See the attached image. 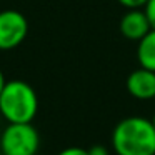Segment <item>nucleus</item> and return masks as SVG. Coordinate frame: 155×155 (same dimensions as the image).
Listing matches in <instances>:
<instances>
[{"mask_svg":"<svg viewBox=\"0 0 155 155\" xmlns=\"http://www.w3.org/2000/svg\"><path fill=\"white\" fill-rule=\"evenodd\" d=\"M38 110V98L32 85L24 80L5 82L0 92V115L8 124L32 122Z\"/></svg>","mask_w":155,"mask_h":155,"instance_id":"2","label":"nucleus"},{"mask_svg":"<svg viewBox=\"0 0 155 155\" xmlns=\"http://www.w3.org/2000/svg\"><path fill=\"white\" fill-rule=\"evenodd\" d=\"M40 148V135L32 122L8 124L0 135L2 155H37Z\"/></svg>","mask_w":155,"mask_h":155,"instance_id":"3","label":"nucleus"},{"mask_svg":"<svg viewBox=\"0 0 155 155\" xmlns=\"http://www.w3.org/2000/svg\"><path fill=\"white\" fill-rule=\"evenodd\" d=\"M112 145L117 155H155V127L143 117H127L115 125Z\"/></svg>","mask_w":155,"mask_h":155,"instance_id":"1","label":"nucleus"},{"mask_svg":"<svg viewBox=\"0 0 155 155\" xmlns=\"http://www.w3.org/2000/svg\"><path fill=\"white\" fill-rule=\"evenodd\" d=\"M0 155H2V153H0Z\"/></svg>","mask_w":155,"mask_h":155,"instance_id":"15","label":"nucleus"},{"mask_svg":"<svg viewBox=\"0 0 155 155\" xmlns=\"http://www.w3.org/2000/svg\"><path fill=\"white\" fill-rule=\"evenodd\" d=\"M152 30L143 8H128L120 20V34L128 40H140Z\"/></svg>","mask_w":155,"mask_h":155,"instance_id":"5","label":"nucleus"},{"mask_svg":"<svg viewBox=\"0 0 155 155\" xmlns=\"http://www.w3.org/2000/svg\"><path fill=\"white\" fill-rule=\"evenodd\" d=\"M28 22L17 10L0 12V50H12L27 38Z\"/></svg>","mask_w":155,"mask_h":155,"instance_id":"4","label":"nucleus"},{"mask_svg":"<svg viewBox=\"0 0 155 155\" xmlns=\"http://www.w3.org/2000/svg\"><path fill=\"white\" fill-rule=\"evenodd\" d=\"M152 124H153V127H155V115H153V118H152Z\"/></svg>","mask_w":155,"mask_h":155,"instance_id":"13","label":"nucleus"},{"mask_svg":"<svg viewBox=\"0 0 155 155\" xmlns=\"http://www.w3.org/2000/svg\"><path fill=\"white\" fill-rule=\"evenodd\" d=\"M148 0H118V4L124 5L125 8H143Z\"/></svg>","mask_w":155,"mask_h":155,"instance_id":"8","label":"nucleus"},{"mask_svg":"<svg viewBox=\"0 0 155 155\" xmlns=\"http://www.w3.org/2000/svg\"><path fill=\"white\" fill-rule=\"evenodd\" d=\"M58 155H88V150L82 147H68V148H64Z\"/></svg>","mask_w":155,"mask_h":155,"instance_id":"10","label":"nucleus"},{"mask_svg":"<svg viewBox=\"0 0 155 155\" xmlns=\"http://www.w3.org/2000/svg\"><path fill=\"white\" fill-rule=\"evenodd\" d=\"M0 117H2V115H0Z\"/></svg>","mask_w":155,"mask_h":155,"instance_id":"14","label":"nucleus"},{"mask_svg":"<svg viewBox=\"0 0 155 155\" xmlns=\"http://www.w3.org/2000/svg\"><path fill=\"white\" fill-rule=\"evenodd\" d=\"M88 155H108V150L104 145H94L88 148Z\"/></svg>","mask_w":155,"mask_h":155,"instance_id":"11","label":"nucleus"},{"mask_svg":"<svg viewBox=\"0 0 155 155\" xmlns=\"http://www.w3.org/2000/svg\"><path fill=\"white\" fill-rule=\"evenodd\" d=\"M127 90L138 100L155 98V72L148 68H137L127 77Z\"/></svg>","mask_w":155,"mask_h":155,"instance_id":"6","label":"nucleus"},{"mask_svg":"<svg viewBox=\"0 0 155 155\" xmlns=\"http://www.w3.org/2000/svg\"><path fill=\"white\" fill-rule=\"evenodd\" d=\"M5 77H4V74H2V70H0V92H2V88L5 87Z\"/></svg>","mask_w":155,"mask_h":155,"instance_id":"12","label":"nucleus"},{"mask_svg":"<svg viewBox=\"0 0 155 155\" xmlns=\"http://www.w3.org/2000/svg\"><path fill=\"white\" fill-rule=\"evenodd\" d=\"M143 10L148 17V22H150L152 28H155V0H148L147 5L143 7Z\"/></svg>","mask_w":155,"mask_h":155,"instance_id":"9","label":"nucleus"},{"mask_svg":"<svg viewBox=\"0 0 155 155\" xmlns=\"http://www.w3.org/2000/svg\"><path fill=\"white\" fill-rule=\"evenodd\" d=\"M137 60L140 67L155 72V28H152L143 38L138 40Z\"/></svg>","mask_w":155,"mask_h":155,"instance_id":"7","label":"nucleus"}]
</instances>
